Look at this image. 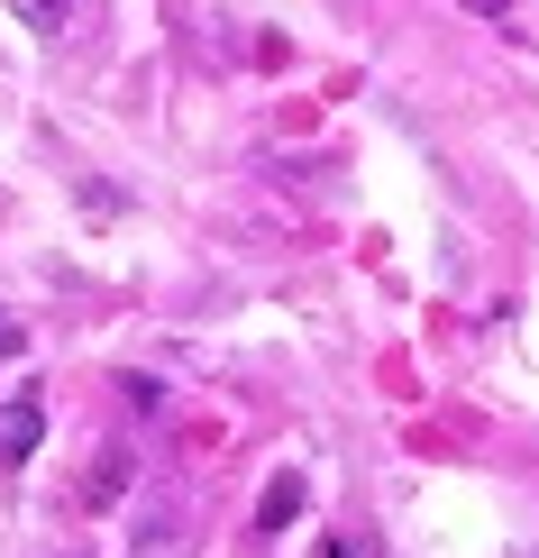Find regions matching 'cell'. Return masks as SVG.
<instances>
[{
    "mask_svg": "<svg viewBox=\"0 0 539 558\" xmlns=\"http://www.w3.org/2000/svg\"><path fill=\"white\" fill-rule=\"evenodd\" d=\"M37 439H46V412L28 403V393H19V403L0 412V458H10V468H28V458H37Z\"/></svg>",
    "mask_w": 539,
    "mask_h": 558,
    "instance_id": "obj_1",
    "label": "cell"
},
{
    "mask_svg": "<svg viewBox=\"0 0 539 558\" xmlns=\"http://www.w3.org/2000/svg\"><path fill=\"white\" fill-rule=\"evenodd\" d=\"M293 513H302V476H274V485H266V504H256V531H284Z\"/></svg>",
    "mask_w": 539,
    "mask_h": 558,
    "instance_id": "obj_2",
    "label": "cell"
},
{
    "mask_svg": "<svg viewBox=\"0 0 539 558\" xmlns=\"http://www.w3.org/2000/svg\"><path fill=\"white\" fill-rule=\"evenodd\" d=\"M128 485V449H101V468H91V504H110Z\"/></svg>",
    "mask_w": 539,
    "mask_h": 558,
    "instance_id": "obj_3",
    "label": "cell"
},
{
    "mask_svg": "<svg viewBox=\"0 0 539 558\" xmlns=\"http://www.w3.org/2000/svg\"><path fill=\"white\" fill-rule=\"evenodd\" d=\"M19 19H28V28H64V19H74V0H10Z\"/></svg>",
    "mask_w": 539,
    "mask_h": 558,
    "instance_id": "obj_4",
    "label": "cell"
},
{
    "mask_svg": "<svg viewBox=\"0 0 539 558\" xmlns=\"http://www.w3.org/2000/svg\"><path fill=\"white\" fill-rule=\"evenodd\" d=\"M457 10H476V19H494V28H512V19H522V0H457Z\"/></svg>",
    "mask_w": 539,
    "mask_h": 558,
    "instance_id": "obj_5",
    "label": "cell"
},
{
    "mask_svg": "<svg viewBox=\"0 0 539 558\" xmlns=\"http://www.w3.org/2000/svg\"><path fill=\"white\" fill-rule=\"evenodd\" d=\"M19 339H28V330H19V320L0 312V357H19Z\"/></svg>",
    "mask_w": 539,
    "mask_h": 558,
    "instance_id": "obj_6",
    "label": "cell"
}]
</instances>
